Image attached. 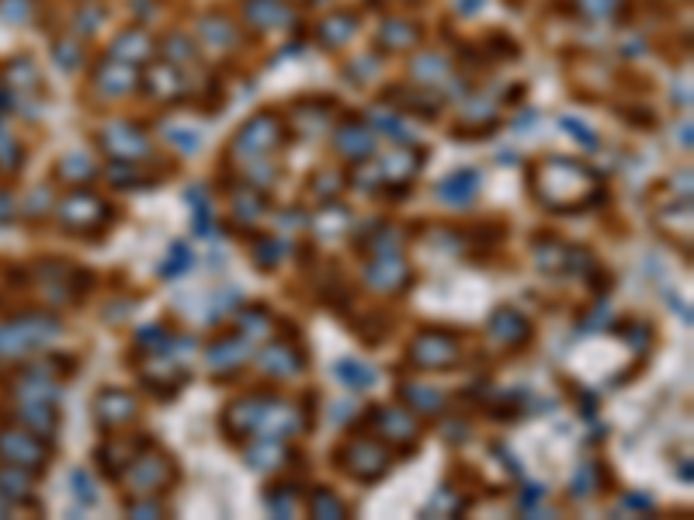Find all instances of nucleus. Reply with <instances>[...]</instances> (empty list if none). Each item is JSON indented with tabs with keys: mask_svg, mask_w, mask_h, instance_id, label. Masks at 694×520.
Listing matches in <instances>:
<instances>
[{
	"mask_svg": "<svg viewBox=\"0 0 694 520\" xmlns=\"http://www.w3.org/2000/svg\"><path fill=\"white\" fill-rule=\"evenodd\" d=\"M531 191L538 198V205H546L548 212H584L597 202L601 194V177L580 160L569 156H548L531 166Z\"/></svg>",
	"mask_w": 694,
	"mask_h": 520,
	"instance_id": "nucleus-1",
	"label": "nucleus"
},
{
	"mask_svg": "<svg viewBox=\"0 0 694 520\" xmlns=\"http://www.w3.org/2000/svg\"><path fill=\"white\" fill-rule=\"evenodd\" d=\"M63 333V323L49 312H22L0 323V361H24L35 351L49 347Z\"/></svg>",
	"mask_w": 694,
	"mask_h": 520,
	"instance_id": "nucleus-2",
	"label": "nucleus"
},
{
	"mask_svg": "<svg viewBox=\"0 0 694 520\" xmlns=\"http://www.w3.org/2000/svg\"><path fill=\"white\" fill-rule=\"evenodd\" d=\"M403 361L417 372H452L465 361L462 336L444 326H421L410 336Z\"/></svg>",
	"mask_w": 694,
	"mask_h": 520,
	"instance_id": "nucleus-3",
	"label": "nucleus"
},
{
	"mask_svg": "<svg viewBox=\"0 0 694 520\" xmlns=\"http://www.w3.org/2000/svg\"><path fill=\"white\" fill-rule=\"evenodd\" d=\"M56 219H60L63 232L94 240V236H105L108 226L119 219V212H115V205L105 202L101 194H94V191H87V187H73L63 202L56 205Z\"/></svg>",
	"mask_w": 694,
	"mask_h": 520,
	"instance_id": "nucleus-4",
	"label": "nucleus"
},
{
	"mask_svg": "<svg viewBox=\"0 0 694 520\" xmlns=\"http://www.w3.org/2000/svg\"><path fill=\"white\" fill-rule=\"evenodd\" d=\"M358 427H368L372 437H379L393 455H414V451L421 448V437H423L421 420L410 413L406 406H393V402L365 410Z\"/></svg>",
	"mask_w": 694,
	"mask_h": 520,
	"instance_id": "nucleus-5",
	"label": "nucleus"
},
{
	"mask_svg": "<svg viewBox=\"0 0 694 520\" xmlns=\"http://www.w3.org/2000/svg\"><path fill=\"white\" fill-rule=\"evenodd\" d=\"M337 468L355 482H379L393 468V451L379 437H347L334 448Z\"/></svg>",
	"mask_w": 694,
	"mask_h": 520,
	"instance_id": "nucleus-6",
	"label": "nucleus"
},
{
	"mask_svg": "<svg viewBox=\"0 0 694 520\" xmlns=\"http://www.w3.org/2000/svg\"><path fill=\"white\" fill-rule=\"evenodd\" d=\"M122 478L128 482V496H157V493H167L170 486L181 478V472H177L174 458L149 440L147 448H139L136 458L128 461Z\"/></svg>",
	"mask_w": 694,
	"mask_h": 520,
	"instance_id": "nucleus-7",
	"label": "nucleus"
},
{
	"mask_svg": "<svg viewBox=\"0 0 694 520\" xmlns=\"http://www.w3.org/2000/svg\"><path fill=\"white\" fill-rule=\"evenodd\" d=\"M285 139H289V125L281 122L274 111H264V115H253L251 122L236 132L230 153L233 160H240V164H253V160L271 156Z\"/></svg>",
	"mask_w": 694,
	"mask_h": 520,
	"instance_id": "nucleus-8",
	"label": "nucleus"
},
{
	"mask_svg": "<svg viewBox=\"0 0 694 520\" xmlns=\"http://www.w3.org/2000/svg\"><path fill=\"white\" fill-rule=\"evenodd\" d=\"M535 264L546 274H566V278H590L597 270V257L580 243H566L559 236H538L535 240Z\"/></svg>",
	"mask_w": 694,
	"mask_h": 520,
	"instance_id": "nucleus-9",
	"label": "nucleus"
},
{
	"mask_svg": "<svg viewBox=\"0 0 694 520\" xmlns=\"http://www.w3.org/2000/svg\"><path fill=\"white\" fill-rule=\"evenodd\" d=\"M417 274L410 268V260L403 257L400 250L393 253H372L361 268V285L376 295H389V298H400L406 291L414 288Z\"/></svg>",
	"mask_w": 694,
	"mask_h": 520,
	"instance_id": "nucleus-10",
	"label": "nucleus"
},
{
	"mask_svg": "<svg viewBox=\"0 0 694 520\" xmlns=\"http://www.w3.org/2000/svg\"><path fill=\"white\" fill-rule=\"evenodd\" d=\"M39 285H43L45 298L56 302V306H77L84 302V295L94 285V274L81 264H70V260H45L39 264Z\"/></svg>",
	"mask_w": 694,
	"mask_h": 520,
	"instance_id": "nucleus-11",
	"label": "nucleus"
},
{
	"mask_svg": "<svg viewBox=\"0 0 694 520\" xmlns=\"http://www.w3.org/2000/svg\"><path fill=\"white\" fill-rule=\"evenodd\" d=\"M49 458H52V448L43 444V437L32 434L28 427L24 430H14V427L0 430V465L24 468V472L39 476V472L49 468Z\"/></svg>",
	"mask_w": 694,
	"mask_h": 520,
	"instance_id": "nucleus-12",
	"label": "nucleus"
},
{
	"mask_svg": "<svg viewBox=\"0 0 694 520\" xmlns=\"http://www.w3.org/2000/svg\"><path fill=\"white\" fill-rule=\"evenodd\" d=\"M271 395L274 389H251V392L236 395L233 402H226V410L219 416V427L226 430V437L236 440V444L251 440L257 423H261V416L268 410V402H271Z\"/></svg>",
	"mask_w": 694,
	"mask_h": 520,
	"instance_id": "nucleus-13",
	"label": "nucleus"
},
{
	"mask_svg": "<svg viewBox=\"0 0 694 520\" xmlns=\"http://www.w3.org/2000/svg\"><path fill=\"white\" fill-rule=\"evenodd\" d=\"M98 146H101V153L111 164H147L149 156H153V146H149L147 132L126 122L105 125L98 132Z\"/></svg>",
	"mask_w": 694,
	"mask_h": 520,
	"instance_id": "nucleus-14",
	"label": "nucleus"
},
{
	"mask_svg": "<svg viewBox=\"0 0 694 520\" xmlns=\"http://www.w3.org/2000/svg\"><path fill=\"white\" fill-rule=\"evenodd\" d=\"M136 420H139V399L132 392L108 385V389H101V392L94 395V423H98L105 434H122Z\"/></svg>",
	"mask_w": 694,
	"mask_h": 520,
	"instance_id": "nucleus-15",
	"label": "nucleus"
},
{
	"mask_svg": "<svg viewBox=\"0 0 694 520\" xmlns=\"http://www.w3.org/2000/svg\"><path fill=\"white\" fill-rule=\"evenodd\" d=\"M257 364H261V372L268 374V378H274V382H285V378H299V374H306V368H309V357H306V351H302L299 344H292L289 336H278V340H271L264 351L257 354Z\"/></svg>",
	"mask_w": 694,
	"mask_h": 520,
	"instance_id": "nucleus-16",
	"label": "nucleus"
},
{
	"mask_svg": "<svg viewBox=\"0 0 694 520\" xmlns=\"http://www.w3.org/2000/svg\"><path fill=\"white\" fill-rule=\"evenodd\" d=\"M247 361H251V340L236 330L219 333L215 340H209V347H205V364H209L219 378L236 374Z\"/></svg>",
	"mask_w": 694,
	"mask_h": 520,
	"instance_id": "nucleus-17",
	"label": "nucleus"
},
{
	"mask_svg": "<svg viewBox=\"0 0 694 520\" xmlns=\"http://www.w3.org/2000/svg\"><path fill=\"white\" fill-rule=\"evenodd\" d=\"M486 333L507 347V351H521L531 344V336H535V326L528 323V316L514 309V306H500V309H493L490 316V323H486Z\"/></svg>",
	"mask_w": 694,
	"mask_h": 520,
	"instance_id": "nucleus-18",
	"label": "nucleus"
},
{
	"mask_svg": "<svg viewBox=\"0 0 694 520\" xmlns=\"http://www.w3.org/2000/svg\"><path fill=\"white\" fill-rule=\"evenodd\" d=\"M396 395L403 399V406L414 416H431V420H442L448 413V392L442 385H431V382H417V378H406L396 385Z\"/></svg>",
	"mask_w": 694,
	"mask_h": 520,
	"instance_id": "nucleus-19",
	"label": "nucleus"
},
{
	"mask_svg": "<svg viewBox=\"0 0 694 520\" xmlns=\"http://www.w3.org/2000/svg\"><path fill=\"white\" fill-rule=\"evenodd\" d=\"M480 184H483L480 170H455L434 184V198L448 208H469L480 198Z\"/></svg>",
	"mask_w": 694,
	"mask_h": 520,
	"instance_id": "nucleus-20",
	"label": "nucleus"
},
{
	"mask_svg": "<svg viewBox=\"0 0 694 520\" xmlns=\"http://www.w3.org/2000/svg\"><path fill=\"white\" fill-rule=\"evenodd\" d=\"M334 146L337 153L347 160V164H365L376 156V132L365 122H344L334 132Z\"/></svg>",
	"mask_w": 694,
	"mask_h": 520,
	"instance_id": "nucleus-21",
	"label": "nucleus"
},
{
	"mask_svg": "<svg viewBox=\"0 0 694 520\" xmlns=\"http://www.w3.org/2000/svg\"><path fill=\"white\" fill-rule=\"evenodd\" d=\"M355 222V215H351V208L340 205V202H323L316 215H309V222L306 226L313 229V236L319 243H334V240H344L347 236V229Z\"/></svg>",
	"mask_w": 694,
	"mask_h": 520,
	"instance_id": "nucleus-22",
	"label": "nucleus"
},
{
	"mask_svg": "<svg viewBox=\"0 0 694 520\" xmlns=\"http://www.w3.org/2000/svg\"><path fill=\"white\" fill-rule=\"evenodd\" d=\"M240 448H243V458H247V465H251L253 472H274V468L292 461V451L278 437H251Z\"/></svg>",
	"mask_w": 694,
	"mask_h": 520,
	"instance_id": "nucleus-23",
	"label": "nucleus"
},
{
	"mask_svg": "<svg viewBox=\"0 0 694 520\" xmlns=\"http://www.w3.org/2000/svg\"><path fill=\"white\" fill-rule=\"evenodd\" d=\"M11 392H14V399H49V402H56L60 399V374L49 372L45 364H32L14 378Z\"/></svg>",
	"mask_w": 694,
	"mask_h": 520,
	"instance_id": "nucleus-24",
	"label": "nucleus"
},
{
	"mask_svg": "<svg viewBox=\"0 0 694 520\" xmlns=\"http://www.w3.org/2000/svg\"><path fill=\"white\" fill-rule=\"evenodd\" d=\"M18 423L28 427L32 434L39 437H52L60 430V410H56V402H49V399H18Z\"/></svg>",
	"mask_w": 694,
	"mask_h": 520,
	"instance_id": "nucleus-25",
	"label": "nucleus"
},
{
	"mask_svg": "<svg viewBox=\"0 0 694 520\" xmlns=\"http://www.w3.org/2000/svg\"><path fill=\"white\" fill-rule=\"evenodd\" d=\"M136 87H139V77L132 73L128 62L108 60L101 70H94V90H98L101 98H126Z\"/></svg>",
	"mask_w": 694,
	"mask_h": 520,
	"instance_id": "nucleus-26",
	"label": "nucleus"
},
{
	"mask_svg": "<svg viewBox=\"0 0 694 520\" xmlns=\"http://www.w3.org/2000/svg\"><path fill=\"white\" fill-rule=\"evenodd\" d=\"M233 323H236V333H243L247 340H261V336H271V333L278 330L271 309H268V306H261V302H253V306H240L236 316H233Z\"/></svg>",
	"mask_w": 694,
	"mask_h": 520,
	"instance_id": "nucleus-27",
	"label": "nucleus"
},
{
	"mask_svg": "<svg viewBox=\"0 0 694 520\" xmlns=\"http://www.w3.org/2000/svg\"><path fill=\"white\" fill-rule=\"evenodd\" d=\"M604 482H611V472L604 461H580V468L573 472V482H569V496L587 499L594 493H604Z\"/></svg>",
	"mask_w": 694,
	"mask_h": 520,
	"instance_id": "nucleus-28",
	"label": "nucleus"
},
{
	"mask_svg": "<svg viewBox=\"0 0 694 520\" xmlns=\"http://www.w3.org/2000/svg\"><path fill=\"white\" fill-rule=\"evenodd\" d=\"M264 212H268V194H264L261 187H253V184L236 187V194H233V219H236L240 226L261 222Z\"/></svg>",
	"mask_w": 694,
	"mask_h": 520,
	"instance_id": "nucleus-29",
	"label": "nucleus"
},
{
	"mask_svg": "<svg viewBox=\"0 0 694 520\" xmlns=\"http://www.w3.org/2000/svg\"><path fill=\"white\" fill-rule=\"evenodd\" d=\"M240 7H243V18L251 21L253 28L271 32V28H285L289 24V11H285L281 0H243Z\"/></svg>",
	"mask_w": 694,
	"mask_h": 520,
	"instance_id": "nucleus-30",
	"label": "nucleus"
},
{
	"mask_svg": "<svg viewBox=\"0 0 694 520\" xmlns=\"http://www.w3.org/2000/svg\"><path fill=\"white\" fill-rule=\"evenodd\" d=\"M306 510H309V517H319V520H344L351 510H347V503L337 496L330 486H313L309 493H306Z\"/></svg>",
	"mask_w": 694,
	"mask_h": 520,
	"instance_id": "nucleus-31",
	"label": "nucleus"
},
{
	"mask_svg": "<svg viewBox=\"0 0 694 520\" xmlns=\"http://www.w3.org/2000/svg\"><path fill=\"white\" fill-rule=\"evenodd\" d=\"M423 166V153H393L379 164V174L396 187H410V181L417 177V170Z\"/></svg>",
	"mask_w": 694,
	"mask_h": 520,
	"instance_id": "nucleus-32",
	"label": "nucleus"
},
{
	"mask_svg": "<svg viewBox=\"0 0 694 520\" xmlns=\"http://www.w3.org/2000/svg\"><path fill=\"white\" fill-rule=\"evenodd\" d=\"M421 35H423V28L417 24V21L389 18L385 24H382L379 42L385 45V49H414V45H421Z\"/></svg>",
	"mask_w": 694,
	"mask_h": 520,
	"instance_id": "nucleus-33",
	"label": "nucleus"
},
{
	"mask_svg": "<svg viewBox=\"0 0 694 520\" xmlns=\"http://www.w3.org/2000/svg\"><path fill=\"white\" fill-rule=\"evenodd\" d=\"M355 32H358V18L355 14H330V18L319 21L316 39L323 42L327 49H340V45H347V42L355 39Z\"/></svg>",
	"mask_w": 694,
	"mask_h": 520,
	"instance_id": "nucleus-34",
	"label": "nucleus"
},
{
	"mask_svg": "<svg viewBox=\"0 0 694 520\" xmlns=\"http://www.w3.org/2000/svg\"><path fill=\"white\" fill-rule=\"evenodd\" d=\"M469 503L472 499L462 493V486L455 489V486H442L434 496L427 499V506H423V517H459L469 510Z\"/></svg>",
	"mask_w": 694,
	"mask_h": 520,
	"instance_id": "nucleus-35",
	"label": "nucleus"
},
{
	"mask_svg": "<svg viewBox=\"0 0 694 520\" xmlns=\"http://www.w3.org/2000/svg\"><path fill=\"white\" fill-rule=\"evenodd\" d=\"M334 374L347 389H355V392H365V389H372V385L379 382V372H376L372 364L358 361V357H340L334 364Z\"/></svg>",
	"mask_w": 694,
	"mask_h": 520,
	"instance_id": "nucleus-36",
	"label": "nucleus"
},
{
	"mask_svg": "<svg viewBox=\"0 0 694 520\" xmlns=\"http://www.w3.org/2000/svg\"><path fill=\"white\" fill-rule=\"evenodd\" d=\"M56 177L73 187H84L98 177V164H94L87 153H66L63 160L56 164Z\"/></svg>",
	"mask_w": 694,
	"mask_h": 520,
	"instance_id": "nucleus-37",
	"label": "nucleus"
},
{
	"mask_svg": "<svg viewBox=\"0 0 694 520\" xmlns=\"http://www.w3.org/2000/svg\"><path fill=\"white\" fill-rule=\"evenodd\" d=\"M299 499H302L299 482H271V486L264 489V506L271 510L274 517H292Z\"/></svg>",
	"mask_w": 694,
	"mask_h": 520,
	"instance_id": "nucleus-38",
	"label": "nucleus"
},
{
	"mask_svg": "<svg viewBox=\"0 0 694 520\" xmlns=\"http://www.w3.org/2000/svg\"><path fill=\"white\" fill-rule=\"evenodd\" d=\"M188 385V372H181V368H170V372H143V389L153 392L157 399H174V395L181 392Z\"/></svg>",
	"mask_w": 694,
	"mask_h": 520,
	"instance_id": "nucleus-39",
	"label": "nucleus"
},
{
	"mask_svg": "<svg viewBox=\"0 0 694 520\" xmlns=\"http://www.w3.org/2000/svg\"><path fill=\"white\" fill-rule=\"evenodd\" d=\"M149 90L157 94V101L174 104L185 98V77L174 70V66H164L157 73H149Z\"/></svg>",
	"mask_w": 694,
	"mask_h": 520,
	"instance_id": "nucleus-40",
	"label": "nucleus"
},
{
	"mask_svg": "<svg viewBox=\"0 0 694 520\" xmlns=\"http://www.w3.org/2000/svg\"><path fill=\"white\" fill-rule=\"evenodd\" d=\"M285 253H289V247H285V240H278V236H257L251 243V260L257 270H274L281 264Z\"/></svg>",
	"mask_w": 694,
	"mask_h": 520,
	"instance_id": "nucleus-41",
	"label": "nucleus"
},
{
	"mask_svg": "<svg viewBox=\"0 0 694 520\" xmlns=\"http://www.w3.org/2000/svg\"><path fill=\"white\" fill-rule=\"evenodd\" d=\"M0 496L14 499V503H28L32 499V472L4 465L0 468Z\"/></svg>",
	"mask_w": 694,
	"mask_h": 520,
	"instance_id": "nucleus-42",
	"label": "nucleus"
},
{
	"mask_svg": "<svg viewBox=\"0 0 694 520\" xmlns=\"http://www.w3.org/2000/svg\"><path fill=\"white\" fill-rule=\"evenodd\" d=\"M108 177H111V187H119V191H136V187H157V177H149L143 164H111L108 170Z\"/></svg>",
	"mask_w": 694,
	"mask_h": 520,
	"instance_id": "nucleus-43",
	"label": "nucleus"
},
{
	"mask_svg": "<svg viewBox=\"0 0 694 520\" xmlns=\"http://www.w3.org/2000/svg\"><path fill=\"white\" fill-rule=\"evenodd\" d=\"M344 184H347V174H344V170H334V166H327V170L313 174L309 194H313V198H319V205H323V202H334L337 194L344 191Z\"/></svg>",
	"mask_w": 694,
	"mask_h": 520,
	"instance_id": "nucleus-44",
	"label": "nucleus"
},
{
	"mask_svg": "<svg viewBox=\"0 0 694 520\" xmlns=\"http://www.w3.org/2000/svg\"><path fill=\"white\" fill-rule=\"evenodd\" d=\"M191 264H195V253H191L188 243H170V253L167 260L160 264V278L170 281V278H181V274H188Z\"/></svg>",
	"mask_w": 694,
	"mask_h": 520,
	"instance_id": "nucleus-45",
	"label": "nucleus"
},
{
	"mask_svg": "<svg viewBox=\"0 0 694 520\" xmlns=\"http://www.w3.org/2000/svg\"><path fill=\"white\" fill-rule=\"evenodd\" d=\"M126 514L136 520H157L164 517V503H157L153 496H126Z\"/></svg>",
	"mask_w": 694,
	"mask_h": 520,
	"instance_id": "nucleus-46",
	"label": "nucleus"
},
{
	"mask_svg": "<svg viewBox=\"0 0 694 520\" xmlns=\"http://www.w3.org/2000/svg\"><path fill=\"white\" fill-rule=\"evenodd\" d=\"M70 486H73V496L81 499L84 506H94V503H98V486L90 482V472H87V468H73V472H70Z\"/></svg>",
	"mask_w": 694,
	"mask_h": 520,
	"instance_id": "nucleus-47",
	"label": "nucleus"
},
{
	"mask_svg": "<svg viewBox=\"0 0 694 520\" xmlns=\"http://www.w3.org/2000/svg\"><path fill=\"white\" fill-rule=\"evenodd\" d=\"M559 125L566 128V132L573 136V139H576V143L587 146V149H597V146H601V139H597V132H590V128H587L584 122H576V118H563Z\"/></svg>",
	"mask_w": 694,
	"mask_h": 520,
	"instance_id": "nucleus-48",
	"label": "nucleus"
},
{
	"mask_svg": "<svg viewBox=\"0 0 694 520\" xmlns=\"http://www.w3.org/2000/svg\"><path fill=\"white\" fill-rule=\"evenodd\" d=\"M614 330L622 333V336H629L632 344H635V351H646V340L652 336L650 326H646V323H635V319H629L625 326H614Z\"/></svg>",
	"mask_w": 694,
	"mask_h": 520,
	"instance_id": "nucleus-49",
	"label": "nucleus"
},
{
	"mask_svg": "<svg viewBox=\"0 0 694 520\" xmlns=\"http://www.w3.org/2000/svg\"><path fill=\"white\" fill-rule=\"evenodd\" d=\"M372 125H376V128H382V132H385L389 139H403V143L410 139V132L403 128L400 118H385V115H372Z\"/></svg>",
	"mask_w": 694,
	"mask_h": 520,
	"instance_id": "nucleus-50",
	"label": "nucleus"
},
{
	"mask_svg": "<svg viewBox=\"0 0 694 520\" xmlns=\"http://www.w3.org/2000/svg\"><path fill=\"white\" fill-rule=\"evenodd\" d=\"M49 205H52V191H43V187H35V191H32V202L24 205V212L39 219V215H45V208H49Z\"/></svg>",
	"mask_w": 694,
	"mask_h": 520,
	"instance_id": "nucleus-51",
	"label": "nucleus"
},
{
	"mask_svg": "<svg viewBox=\"0 0 694 520\" xmlns=\"http://www.w3.org/2000/svg\"><path fill=\"white\" fill-rule=\"evenodd\" d=\"M546 499V486H525L521 493H518V506L521 510H531L535 503H542Z\"/></svg>",
	"mask_w": 694,
	"mask_h": 520,
	"instance_id": "nucleus-52",
	"label": "nucleus"
},
{
	"mask_svg": "<svg viewBox=\"0 0 694 520\" xmlns=\"http://www.w3.org/2000/svg\"><path fill=\"white\" fill-rule=\"evenodd\" d=\"M444 440H448V444H462V440H469V423H465V420L448 423V427H444Z\"/></svg>",
	"mask_w": 694,
	"mask_h": 520,
	"instance_id": "nucleus-53",
	"label": "nucleus"
},
{
	"mask_svg": "<svg viewBox=\"0 0 694 520\" xmlns=\"http://www.w3.org/2000/svg\"><path fill=\"white\" fill-rule=\"evenodd\" d=\"M167 139L174 146H181V153H195L198 149V136H191V132H167Z\"/></svg>",
	"mask_w": 694,
	"mask_h": 520,
	"instance_id": "nucleus-54",
	"label": "nucleus"
},
{
	"mask_svg": "<svg viewBox=\"0 0 694 520\" xmlns=\"http://www.w3.org/2000/svg\"><path fill=\"white\" fill-rule=\"evenodd\" d=\"M28 7H32L28 0H4V4H0V14L7 21H14V14H28Z\"/></svg>",
	"mask_w": 694,
	"mask_h": 520,
	"instance_id": "nucleus-55",
	"label": "nucleus"
},
{
	"mask_svg": "<svg viewBox=\"0 0 694 520\" xmlns=\"http://www.w3.org/2000/svg\"><path fill=\"white\" fill-rule=\"evenodd\" d=\"M622 506H632V510H652V499L639 496V493H625V496H622Z\"/></svg>",
	"mask_w": 694,
	"mask_h": 520,
	"instance_id": "nucleus-56",
	"label": "nucleus"
},
{
	"mask_svg": "<svg viewBox=\"0 0 694 520\" xmlns=\"http://www.w3.org/2000/svg\"><path fill=\"white\" fill-rule=\"evenodd\" d=\"M11 219H14V198L0 191V222H11Z\"/></svg>",
	"mask_w": 694,
	"mask_h": 520,
	"instance_id": "nucleus-57",
	"label": "nucleus"
},
{
	"mask_svg": "<svg viewBox=\"0 0 694 520\" xmlns=\"http://www.w3.org/2000/svg\"><path fill=\"white\" fill-rule=\"evenodd\" d=\"M480 4H483V0H459V4H455V7H459V11H462V14H472V11H476V7H480Z\"/></svg>",
	"mask_w": 694,
	"mask_h": 520,
	"instance_id": "nucleus-58",
	"label": "nucleus"
},
{
	"mask_svg": "<svg viewBox=\"0 0 694 520\" xmlns=\"http://www.w3.org/2000/svg\"><path fill=\"white\" fill-rule=\"evenodd\" d=\"M677 476L684 478V482H691V465L684 461V465H677Z\"/></svg>",
	"mask_w": 694,
	"mask_h": 520,
	"instance_id": "nucleus-59",
	"label": "nucleus"
},
{
	"mask_svg": "<svg viewBox=\"0 0 694 520\" xmlns=\"http://www.w3.org/2000/svg\"><path fill=\"white\" fill-rule=\"evenodd\" d=\"M500 164H518V153H500Z\"/></svg>",
	"mask_w": 694,
	"mask_h": 520,
	"instance_id": "nucleus-60",
	"label": "nucleus"
},
{
	"mask_svg": "<svg viewBox=\"0 0 694 520\" xmlns=\"http://www.w3.org/2000/svg\"><path fill=\"white\" fill-rule=\"evenodd\" d=\"M0 517H7V499L0 496Z\"/></svg>",
	"mask_w": 694,
	"mask_h": 520,
	"instance_id": "nucleus-61",
	"label": "nucleus"
}]
</instances>
